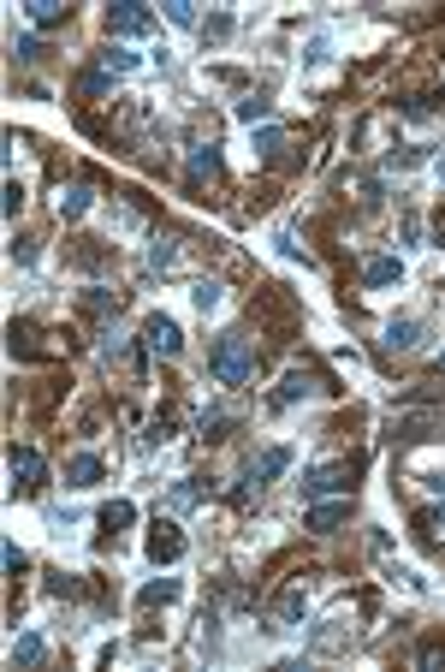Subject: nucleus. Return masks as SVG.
I'll return each mask as SVG.
<instances>
[{
  "instance_id": "nucleus-2",
  "label": "nucleus",
  "mask_w": 445,
  "mask_h": 672,
  "mask_svg": "<svg viewBox=\"0 0 445 672\" xmlns=\"http://www.w3.org/2000/svg\"><path fill=\"white\" fill-rule=\"evenodd\" d=\"M250 316H255V321H268L279 339L297 328V316H291V304H285V286H262V292H255V304H250Z\"/></svg>"
},
{
  "instance_id": "nucleus-29",
  "label": "nucleus",
  "mask_w": 445,
  "mask_h": 672,
  "mask_svg": "<svg viewBox=\"0 0 445 672\" xmlns=\"http://www.w3.org/2000/svg\"><path fill=\"white\" fill-rule=\"evenodd\" d=\"M238 114H244V119L255 125V119H268V101H262V96H250V101H238Z\"/></svg>"
},
{
  "instance_id": "nucleus-21",
  "label": "nucleus",
  "mask_w": 445,
  "mask_h": 672,
  "mask_svg": "<svg viewBox=\"0 0 445 672\" xmlns=\"http://www.w3.org/2000/svg\"><path fill=\"white\" fill-rule=\"evenodd\" d=\"M279 149H285V131H279V125H262V131H255V155L279 161Z\"/></svg>"
},
{
  "instance_id": "nucleus-16",
  "label": "nucleus",
  "mask_w": 445,
  "mask_h": 672,
  "mask_svg": "<svg viewBox=\"0 0 445 672\" xmlns=\"http://www.w3.org/2000/svg\"><path fill=\"white\" fill-rule=\"evenodd\" d=\"M191 178H220V149L214 143H196L191 149Z\"/></svg>"
},
{
  "instance_id": "nucleus-15",
  "label": "nucleus",
  "mask_w": 445,
  "mask_h": 672,
  "mask_svg": "<svg viewBox=\"0 0 445 672\" xmlns=\"http://www.w3.org/2000/svg\"><path fill=\"white\" fill-rule=\"evenodd\" d=\"M131 66H137V54H125V48H101V54H96V72H101V78H125Z\"/></svg>"
},
{
  "instance_id": "nucleus-6",
  "label": "nucleus",
  "mask_w": 445,
  "mask_h": 672,
  "mask_svg": "<svg viewBox=\"0 0 445 672\" xmlns=\"http://www.w3.org/2000/svg\"><path fill=\"white\" fill-rule=\"evenodd\" d=\"M143 352L178 357V352H184V334H178V321H173V316H149V321H143Z\"/></svg>"
},
{
  "instance_id": "nucleus-27",
  "label": "nucleus",
  "mask_w": 445,
  "mask_h": 672,
  "mask_svg": "<svg viewBox=\"0 0 445 672\" xmlns=\"http://www.w3.org/2000/svg\"><path fill=\"white\" fill-rule=\"evenodd\" d=\"M191 297H196V310H214V304H220V286H214V280H202Z\"/></svg>"
},
{
  "instance_id": "nucleus-30",
  "label": "nucleus",
  "mask_w": 445,
  "mask_h": 672,
  "mask_svg": "<svg viewBox=\"0 0 445 672\" xmlns=\"http://www.w3.org/2000/svg\"><path fill=\"white\" fill-rule=\"evenodd\" d=\"M173 262H178L173 244H155V250H149V268H173Z\"/></svg>"
},
{
  "instance_id": "nucleus-31",
  "label": "nucleus",
  "mask_w": 445,
  "mask_h": 672,
  "mask_svg": "<svg viewBox=\"0 0 445 672\" xmlns=\"http://www.w3.org/2000/svg\"><path fill=\"white\" fill-rule=\"evenodd\" d=\"M12 54H19V59H42V42L36 36H19V42H12Z\"/></svg>"
},
{
  "instance_id": "nucleus-1",
  "label": "nucleus",
  "mask_w": 445,
  "mask_h": 672,
  "mask_svg": "<svg viewBox=\"0 0 445 672\" xmlns=\"http://www.w3.org/2000/svg\"><path fill=\"white\" fill-rule=\"evenodd\" d=\"M208 376L220 381V387H244V381H255V339H250V334H226V339H214V352H208Z\"/></svg>"
},
{
  "instance_id": "nucleus-12",
  "label": "nucleus",
  "mask_w": 445,
  "mask_h": 672,
  "mask_svg": "<svg viewBox=\"0 0 445 672\" xmlns=\"http://www.w3.org/2000/svg\"><path fill=\"white\" fill-rule=\"evenodd\" d=\"M66 19H72V6H59V0H30V24H36V30H59Z\"/></svg>"
},
{
  "instance_id": "nucleus-4",
  "label": "nucleus",
  "mask_w": 445,
  "mask_h": 672,
  "mask_svg": "<svg viewBox=\"0 0 445 672\" xmlns=\"http://www.w3.org/2000/svg\"><path fill=\"white\" fill-rule=\"evenodd\" d=\"M356 458H339V464H315L309 476H303V494H332V488H350L356 482Z\"/></svg>"
},
{
  "instance_id": "nucleus-5",
  "label": "nucleus",
  "mask_w": 445,
  "mask_h": 672,
  "mask_svg": "<svg viewBox=\"0 0 445 672\" xmlns=\"http://www.w3.org/2000/svg\"><path fill=\"white\" fill-rule=\"evenodd\" d=\"M6 470H12V482H19L24 494H36L42 482H48V464H42L36 447H12V453H6Z\"/></svg>"
},
{
  "instance_id": "nucleus-17",
  "label": "nucleus",
  "mask_w": 445,
  "mask_h": 672,
  "mask_svg": "<svg viewBox=\"0 0 445 672\" xmlns=\"http://www.w3.org/2000/svg\"><path fill=\"white\" fill-rule=\"evenodd\" d=\"M42 660H48V643L42 636H19L12 643V667H42Z\"/></svg>"
},
{
  "instance_id": "nucleus-24",
  "label": "nucleus",
  "mask_w": 445,
  "mask_h": 672,
  "mask_svg": "<svg viewBox=\"0 0 445 672\" xmlns=\"http://www.w3.org/2000/svg\"><path fill=\"white\" fill-rule=\"evenodd\" d=\"M101 524H107V530H125V524H137V506H131V500H113V506H107V512H101Z\"/></svg>"
},
{
  "instance_id": "nucleus-10",
  "label": "nucleus",
  "mask_w": 445,
  "mask_h": 672,
  "mask_svg": "<svg viewBox=\"0 0 445 672\" xmlns=\"http://www.w3.org/2000/svg\"><path fill=\"white\" fill-rule=\"evenodd\" d=\"M339 524H350V500H332V506H309V518H303V530H339Z\"/></svg>"
},
{
  "instance_id": "nucleus-26",
  "label": "nucleus",
  "mask_w": 445,
  "mask_h": 672,
  "mask_svg": "<svg viewBox=\"0 0 445 672\" xmlns=\"http://www.w3.org/2000/svg\"><path fill=\"white\" fill-rule=\"evenodd\" d=\"M167 19H173L178 30H191V24H196V6H191V0H173V6H167Z\"/></svg>"
},
{
  "instance_id": "nucleus-25",
  "label": "nucleus",
  "mask_w": 445,
  "mask_h": 672,
  "mask_svg": "<svg viewBox=\"0 0 445 672\" xmlns=\"http://www.w3.org/2000/svg\"><path fill=\"white\" fill-rule=\"evenodd\" d=\"M167 601H178V583H173V577H160V583H149V589H143V607H167Z\"/></svg>"
},
{
  "instance_id": "nucleus-32",
  "label": "nucleus",
  "mask_w": 445,
  "mask_h": 672,
  "mask_svg": "<svg viewBox=\"0 0 445 672\" xmlns=\"http://www.w3.org/2000/svg\"><path fill=\"white\" fill-rule=\"evenodd\" d=\"M19 209H24V185L19 178H6V215H19Z\"/></svg>"
},
{
  "instance_id": "nucleus-7",
  "label": "nucleus",
  "mask_w": 445,
  "mask_h": 672,
  "mask_svg": "<svg viewBox=\"0 0 445 672\" xmlns=\"http://www.w3.org/2000/svg\"><path fill=\"white\" fill-rule=\"evenodd\" d=\"M178 554H184V530H178L173 518H160L155 530H149V559H155V565H173Z\"/></svg>"
},
{
  "instance_id": "nucleus-28",
  "label": "nucleus",
  "mask_w": 445,
  "mask_h": 672,
  "mask_svg": "<svg viewBox=\"0 0 445 672\" xmlns=\"http://www.w3.org/2000/svg\"><path fill=\"white\" fill-rule=\"evenodd\" d=\"M202 36H214V42H220V36H232V19H226V12H214V19L202 24Z\"/></svg>"
},
{
  "instance_id": "nucleus-18",
  "label": "nucleus",
  "mask_w": 445,
  "mask_h": 672,
  "mask_svg": "<svg viewBox=\"0 0 445 672\" xmlns=\"http://www.w3.org/2000/svg\"><path fill=\"white\" fill-rule=\"evenodd\" d=\"M90 202H96V191H90V185H72V191L59 197V215L78 220V215H90Z\"/></svg>"
},
{
  "instance_id": "nucleus-8",
  "label": "nucleus",
  "mask_w": 445,
  "mask_h": 672,
  "mask_svg": "<svg viewBox=\"0 0 445 672\" xmlns=\"http://www.w3.org/2000/svg\"><path fill=\"white\" fill-rule=\"evenodd\" d=\"M101 476H107L101 453H72V458H66V482H72V488H96Z\"/></svg>"
},
{
  "instance_id": "nucleus-33",
  "label": "nucleus",
  "mask_w": 445,
  "mask_h": 672,
  "mask_svg": "<svg viewBox=\"0 0 445 672\" xmlns=\"http://www.w3.org/2000/svg\"><path fill=\"white\" fill-rule=\"evenodd\" d=\"M6 572L24 577V548H19V542H6Z\"/></svg>"
},
{
  "instance_id": "nucleus-9",
  "label": "nucleus",
  "mask_w": 445,
  "mask_h": 672,
  "mask_svg": "<svg viewBox=\"0 0 445 672\" xmlns=\"http://www.w3.org/2000/svg\"><path fill=\"white\" fill-rule=\"evenodd\" d=\"M285 470H291V447H268V453L250 464V482L262 488V482H273V476H285Z\"/></svg>"
},
{
  "instance_id": "nucleus-14",
  "label": "nucleus",
  "mask_w": 445,
  "mask_h": 672,
  "mask_svg": "<svg viewBox=\"0 0 445 672\" xmlns=\"http://www.w3.org/2000/svg\"><path fill=\"white\" fill-rule=\"evenodd\" d=\"M422 345V321H392L386 328V352H416Z\"/></svg>"
},
{
  "instance_id": "nucleus-13",
  "label": "nucleus",
  "mask_w": 445,
  "mask_h": 672,
  "mask_svg": "<svg viewBox=\"0 0 445 672\" xmlns=\"http://www.w3.org/2000/svg\"><path fill=\"white\" fill-rule=\"evenodd\" d=\"M303 607H309V601H303V589H285V595H279V607H273V631L297 625V619H303Z\"/></svg>"
},
{
  "instance_id": "nucleus-23",
  "label": "nucleus",
  "mask_w": 445,
  "mask_h": 672,
  "mask_svg": "<svg viewBox=\"0 0 445 672\" xmlns=\"http://www.w3.org/2000/svg\"><path fill=\"white\" fill-rule=\"evenodd\" d=\"M232 429H238L232 411H208V416H202V440H226Z\"/></svg>"
},
{
  "instance_id": "nucleus-3",
  "label": "nucleus",
  "mask_w": 445,
  "mask_h": 672,
  "mask_svg": "<svg viewBox=\"0 0 445 672\" xmlns=\"http://www.w3.org/2000/svg\"><path fill=\"white\" fill-rule=\"evenodd\" d=\"M107 30H113V36H149V30H155V12H149L143 0H113V6H107Z\"/></svg>"
},
{
  "instance_id": "nucleus-22",
  "label": "nucleus",
  "mask_w": 445,
  "mask_h": 672,
  "mask_svg": "<svg viewBox=\"0 0 445 672\" xmlns=\"http://www.w3.org/2000/svg\"><path fill=\"white\" fill-rule=\"evenodd\" d=\"M303 393H309V376H303V369H291V376L279 381V393H273V405H297Z\"/></svg>"
},
{
  "instance_id": "nucleus-34",
  "label": "nucleus",
  "mask_w": 445,
  "mask_h": 672,
  "mask_svg": "<svg viewBox=\"0 0 445 672\" xmlns=\"http://www.w3.org/2000/svg\"><path fill=\"white\" fill-rule=\"evenodd\" d=\"M433 369H440V376H445V352H440V357H433Z\"/></svg>"
},
{
  "instance_id": "nucleus-19",
  "label": "nucleus",
  "mask_w": 445,
  "mask_h": 672,
  "mask_svg": "<svg viewBox=\"0 0 445 672\" xmlns=\"http://www.w3.org/2000/svg\"><path fill=\"white\" fill-rule=\"evenodd\" d=\"M72 262H78V268H101V262H107V244H101V238H78V244H72Z\"/></svg>"
},
{
  "instance_id": "nucleus-20",
  "label": "nucleus",
  "mask_w": 445,
  "mask_h": 672,
  "mask_svg": "<svg viewBox=\"0 0 445 672\" xmlns=\"http://www.w3.org/2000/svg\"><path fill=\"white\" fill-rule=\"evenodd\" d=\"M83 310H90V316H96V321L119 316V292H101V286H96V292H83Z\"/></svg>"
},
{
  "instance_id": "nucleus-11",
  "label": "nucleus",
  "mask_w": 445,
  "mask_h": 672,
  "mask_svg": "<svg viewBox=\"0 0 445 672\" xmlns=\"http://www.w3.org/2000/svg\"><path fill=\"white\" fill-rule=\"evenodd\" d=\"M392 280H404V262L398 257H368L363 262V286H392Z\"/></svg>"
}]
</instances>
